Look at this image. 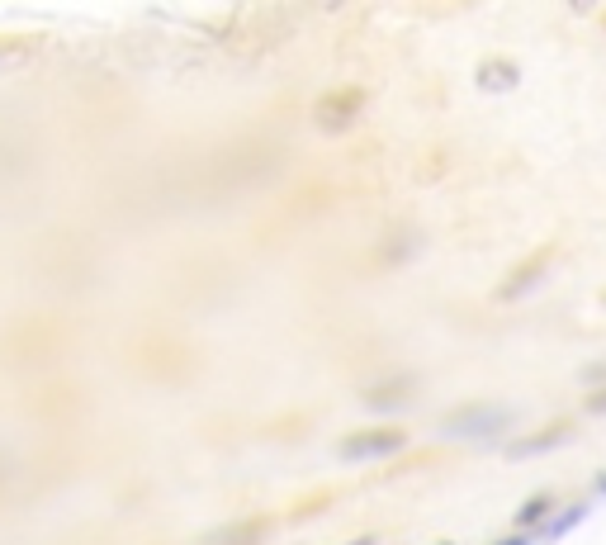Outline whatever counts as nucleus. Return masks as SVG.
Segmentation results:
<instances>
[{
  "label": "nucleus",
  "instance_id": "obj_1",
  "mask_svg": "<svg viewBox=\"0 0 606 545\" xmlns=\"http://www.w3.org/2000/svg\"><path fill=\"white\" fill-rule=\"evenodd\" d=\"M403 451V432H356L341 441V455L346 460H379V455Z\"/></svg>",
  "mask_w": 606,
  "mask_h": 545
},
{
  "label": "nucleus",
  "instance_id": "obj_2",
  "mask_svg": "<svg viewBox=\"0 0 606 545\" xmlns=\"http://www.w3.org/2000/svg\"><path fill=\"white\" fill-rule=\"evenodd\" d=\"M356 109H360V91L327 95V100H318V124L327 128V133H337V128H346L356 119Z\"/></svg>",
  "mask_w": 606,
  "mask_h": 545
},
{
  "label": "nucleus",
  "instance_id": "obj_3",
  "mask_svg": "<svg viewBox=\"0 0 606 545\" xmlns=\"http://www.w3.org/2000/svg\"><path fill=\"white\" fill-rule=\"evenodd\" d=\"M498 422H502L498 408H469V413H460V418L446 422V432L450 436H483V432H493Z\"/></svg>",
  "mask_w": 606,
  "mask_h": 545
},
{
  "label": "nucleus",
  "instance_id": "obj_4",
  "mask_svg": "<svg viewBox=\"0 0 606 545\" xmlns=\"http://www.w3.org/2000/svg\"><path fill=\"white\" fill-rule=\"evenodd\" d=\"M479 86H498V91H512L517 86V67L512 62H483V72H479Z\"/></svg>",
  "mask_w": 606,
  "mask_h": 545
},
{
  "label": "nucleus",
  "instance_id": "obj_5",
  "mask_svg": "<svg viewBox=\"0 0 606 545\" xmlns=\"http://www.w3.org/2000/svg\"><path fill=\"white\" fill-rule=\"evenodd\" d=\"M559 441H564V432H545V436H535V441L512 446V455H535V451H545V446H559Z\"/></svg>",
  "mask_w": 606,
  "mask_h": 545
},
{
  "label": "nucleus",
  "instance_id": "obj_6",
  "mask_svg": "<svg viewBox=\"0 0 606 545\" xmlns=\"http://www.w3.org/2000/svg\"><path fill=\"white\" fill-rule=\"evenodd\" d=\"M545 508H550L545 498H540V503H526V508H521V522H535V517H545Z\"/></svg>",
  "mask_w": 606,
  "mask_h": 545
},
{
  "label": "nucleus",
  "instance_id": "obj_7",
  "mask_svg": "<svg viewBox=\"0 0 606 545\" xmlns=\"http://www.w3.org/2000/svg\"><path fill=\"white\" fill-rule=\"evenodd\" d=\"M507 545H531V541H507Z\"/></svg>",
  "mask_w": 606,
  "mask_h": 545
}]
</instances>
